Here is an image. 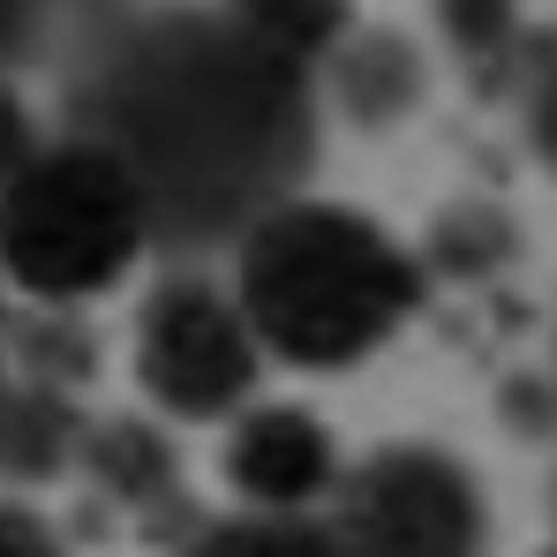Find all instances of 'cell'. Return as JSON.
Returning a JSON list of instances; mask_svg holds the SVG:
<instances>
[{
	"instance_id": "cell-1",
	"label": "cell",
	"mask_w": 557,
	"mask_h": 557,
	"mask_svg": "<svg viewBox=\"0 0 557 557\" xmlns=\"http://www.w3.org/2000/svg\"><path fill=\"white\" fill-rule=\"evenodd\" d=\"M151 203V226H249L309 144L301 69L234 15H136L91 61V128Z\"/></svg>"
},
{
	"instance_id": "cell-2",
	"label": "cell",
	"mask_w": 557,
	"mask_h": 557,
	"mask_svg": "<svg viewBox=\"0 0 557 557\" xmlns=\"http://www.w3.org/2000/svg\"><path fill=\"white\" fill-rule=\"evenodd\" d=\"M234 301L294 370H355L422 309L414 249L339 196H272L234 249Z\"/></svg>"
},
{
	"instance_id": "cell-3",
	"label": "cell",
	"mask_w": 557,
	"mask_h": 557,
	"mask_svg": "<svg viewBox=\"0 0 557 557\" xmlns=\"http://www.w3.org/2000/svg\"><path fill=\"white\" fill-rule=\"evenodd\" d=\"M151 234L159 226L136 174L98 136H38L30 159L0 182V278L30 301H98L136 272Z\"/></svg>"
},
{
	"instance_id": "cell-4",
	"label": "cell",
	"mask_w": 557,
	"mask_h": 557,
	"mask_svg": "<svg viewBox=\"0 0 557 557\" xmlns=\"http://www.w3.org/2000/svg\"><path fill=\"white\" fill-rule=\"evenodd\" d=\"M324 505V535L339 543V557H482L490 535L474 467L422 437L376 445L362 467H339Z\"/></svg>"
},
{
	"instance_id": "cell-5",
	"label": "cell",
	"mask_w": 557,
	"mask_h": 557,
	"mask_svg": "<svg viewBox=\"0 0 557 557\" xmlns=\"http://www.w3.org/2000/svg\"><path fill=\"white\" fill-rule=\"evenodd\" d=\"M128 362H136V384H144V399L159 414H174V422H226L234 407L257 399L264 347H257L234 286L174 272L144 294Z\"/></svg>"
},
{
	"instance_id": "cell-6",
	"label": "cell",
	"mask_w": 557,
	"mask_h": 557,
	"mask_svg": "<svg viewBox=\"0 0 557 557\" xmlns=\"http://www.w3.org/2000/svg\"><path fill=\"white\" fill-rule=\"evenodd\" d=\"M226 490L249 512H317L339 482V437L309 407H234L226 414Z\"/></svg>"
},
{
	"instance_id": "cell-7",
	"label": "cell",
	"mask_w": 557,
	"mask_h": 557,
	"mask_svg": "<svg viewBox=\"0 0 557 557\" xmlns=\"http://www.w3.org/2000/svg\"><path fill=\"white\" fill-rule=\"evenodd\" d=\"M226 15L257 46H272L278 61H294V69H309L347 30V0H226Z\"/></svg>"
},
{
	"instance_id": "cell-8",
	"label": "cell",
	"mask_w": 557,
	"mask_h": 557,
	"mask_svg": "<svg viewBox=\"0 0 557 557\" xmlns=\"http://www.w3.org/2000/svg\"><path fill=\"white\" fill-rule=\"evenodd\" d=\"M182 557H339V543L309 512H242V520L203 528Z\"/></svg>"
},
{
	"instance_id": "cell-9",
	"label": "cell",
	"mask_w": 557,
	"mask_h": 557,
	"mask_svg": "<svg viewBox=\"0 0 557 557\" xmlns=\"http://www.w3.org/2000/svg\"><path fill=\"white\" fill-rule=\"evenodd\" d=\"M0 557H69V550H61V535H53L30 505L0 497Z\"/></svg>"
},
{
	"instance_id": "cell-10",
	"label": "cell",
	"mask_w": 557,
	"mask_h": 557,
	"mask_svg": "<svg viewBox=\"0 0 557 557\" xmlns=\"http://www.w3.org/2000/svg\"><path fill=\"white\" fill-rule=\"evenodd\" d=\"M30 144H38V121H30V106H23V98L0 84V182H8V174L30 159Z\"/></svg>"
},
{
	"instance_id": "cell-11",
	"label": "cell",
	"mask_w": 557,
	"mask_h": 557,
	"mask_svg": "<svg viewBox=\"0 0 557 557\" xmlns=\"http://www.w3.org/2000/svg\"><path fill=\"white\" fill-rule=\"evenodd\" d=\"M53 23V0H0V61H15Z\"/></svg>"
}]
</instances>
